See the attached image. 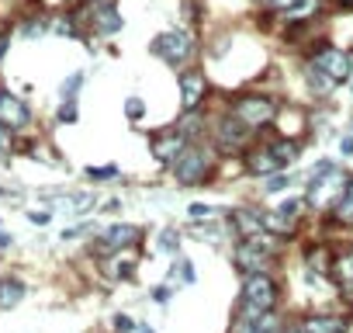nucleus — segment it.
Masks as SVG:
<instances>
[{
    "label": "nucleus",
    "mask_w": 353,
    "mask_h": 333,
    "mask_svg": "<svg viewBox=\"0 0 353 333\" xmlns=\"http://www.w3.org/2000/svg\"><path fill=\"white\" fill-rule=\"evenodd\" d=\"M346 188H350V178L339 171V166L322 163L319 171H315V181L308 184L305 202H308L312 209H329V205H339V202H343Z\"/></svg>",
    "instance_id": "nucleus-1"
},
{
    "label": "nucleus",
    "mask_w": 353,
    "mask_h": 333,
    "mask_svg": "<svg viewBox=\"0 0 353 333\" xmlns=\"http://www.w3.org/2000/svg\"><path fill=\"white\" fill-rule=\"evenodd\" d=\"M173 174H176V181L181 184H205L208 181V174H212V160H208V153L205 149H198V146H188L181 156H176V163H173Z\"/></svg>",
    "instance_id": "nucleus-2"
},
{
    "label": "nucleus",
    "mask_w": 353,
    "mask_h": 333,
    "mask_svg": "<svg viewBox=\"0 0 353 333\" xmlns=\"http://www.w3.org/2000/svg\"><path fill=\"white\" fill-rule=\"evenodd\" d=\"M152 53H156L163 63H170V66H181V63L191 59V53H194V39H191L188 32H163V35H156Z\"/></svg>",
    "instance_id": "nucleus-3"
},
{
    "label": "nucleus",
    "mask_w": 353,
    "mask_h": 333,
    "mask_svg": "<svg viewBox=\"0 0 353 333\" xmlns=\"http://www.w3.org/2000/svg\"><path fill=\"white\" fill-rule=\"evenodd\" d=\"M232 115H236L243 125H250V129H260V125H270V122H277L281 108H277L270 97H239V101L232 104Z\"/></svg>",
    "instance_id": "nucleus-4"
},
{
    "label": "nucleus",
    "mask_w": 353,
    "mask_h": 333,
    "mask_svg": "<svg viewBox=\"0 0 353 333\" xmlns=\"http://www.w3.org/2000/svg\"><path fill=\"white\" fill-rule=\"evenodd\" d=\"M277 302V281L270 274H246L243 281V305L256 312H270Z\"/></svg>",
    "instance_id": "nucleus-5"
},
{
    "label": "nucleus",
    "mask_w": 353,
    "mask_h": 333,
    "mask_svg": "<svg viewBox=\"0 0 353 333\" xmlns=\"http://www.w3.org/2000/svg\"><path fill=\"white\" fill-rule=\"evenodd\" d=\"M325 77H332L336 84H346L353 73H350V66H353V59L343 53V49H332V46H325V49H319V56L312 59Z\"/></svg>",
    "instance_id": "nucleus-6"
},
{
    "label": "nucleus",
    "mask_w": 353,
    "mask_h": 333,
    "mask_svg": "<svg viewBox=\"0 0 353 333\" xmlns=\"http://www.w3.org/2000/svg\"><path fill=\"white\" fill-rule=\"evenodd\" d=\"M250 135H253V132H250V125H243L236 115L222 118V122H219V129H215L219 149H225V153H239V149H246Z\"/></svg>",
    "instance_id": "nucleus-7"
},
{
    "label": "nucleus",
    "mask_w": 353,
    "mask_h": 333,
    "mask_svg": "<svg viewBox=\"0 0 353 333\" xmlns=\"http://www.w3.org/2000/svg\"><path fill=\"white\" fill-rule=\"evenodd\" d=\"M139 236H142V229H139V226L118 222V226H111V229H104V233H101L97 250H101V254H121V250H128L132 243H139Z\"/></svg>",
    "instance_id": "nucleus-8"
},
{
    "label": "nucleus",
    "mask_w": 353,
    "mask_h": 333,
    "mask_svg": "<svg viewBox=\"0 0 353 333\" xmlns=\"http://www.w3.org/2000/svg\"><path fill=\"white\" fill-rule=\"evenodd\" d=\"M270 260H274V254H267L263 247H256V243H239L236 247V264L243 267V271H250V274H267V267H270Z\"/></svg>",
    "instance_id": "nucleus-9"
},
{
    "label": "nucleus",
    "mask_w": 353,
    "mask_h": 333,
    "mask_svg": "<svg viewBox=\"0 0 353 333\" xmlns=\"http://www.w3.org/2000/svg\"><path fill=\"white\" fill-rule=\"evenodd\" d=\"M184 149H188V135H184L181 129H173V132L152 139V156H156L159 163H176V156H181Z\"/></svg>",
    "instance_id": "nucleus-10"
},
{
    "label": "nucleus",
    "mask_w": 353,
    "mask_h": 333,
    "mask_svg": "<svg viewBox=\"0 0 353 333\" xmlns=\"http://www.w3.org/2000/svg\"><path fill=\"white\" fill-rule=\"evenodd\" d=\"M28 118H32V111H28V104L21 97L0 94V125H4V129H25Z\"/></svg>",
    "instance_id": "nucleus-11"
},
{
    "label": "nucleus",
    "mask_w": 353,
    "mask_h": 333,
    "mask_svg": "<svg viewBox=\"0 0 353 333\" xmlns=\"http://www.w3.org/2000/svg\"><path fill=\"white\" fill-rule=\"evenodd\" d=\"M246 171L256 174V178H274V174L284 171V163L277 160V153H274L270 146H263V149H256V153L246 156Z\"/></svg>",
    "instance_id": "nucleus-12"
},
{
    "label": "nucleus",
    "mask_w": 353,
    "mask_h": 333,
    "mask_svg": "<svg viewBox=\"0 0 353 333\" xmlns=\"http://www.w3.org/2000/svg\"><path fill=\"white\" fill-rule=\"evenodd\" d=\"M205 94H208V84H205L201 73H184L181 77V104H184V111H198Z\"/></svg>",
    "instance_id": "nucleus-13"
},
{
    "label": "nucleus",
    "mask_w": 353,
    "mask_h": 333,
    "mask_svg": "<svg viewBox=\"0 0 353 333\" xmlns=\"http://www.w3.org/2000/svg\"><path fill=\"white\" fill-rule=\"evenodd\" d=\"M90 25H94V32L97 35H114L118 28H121V15L114 11V8H108V4H94L90 8Z\"/></svg>",
    "instance_id": "nucleus-14"
},
{
    "label": "nucleus",
    "mask_w": 353,
    "mask_h": 333,
    "mask_svg": "<svg viewBox=\"0 0 353 333\" xmlns=\"http://www.w3.org/2000/svg\"><path fill=\"white\" fill-rule=\"evenodd\" d=\"M232 226H236V233H239L243 240H256V236H263V233H267L263 219H260L256 212H246V209H239V212L232 216Z\"/></svg>",
    "instance_id": "nucleus-15"
},
{
    "label": "nucleus",
    "mask_w": 353,
    "mask_h": 333,
    "mask_svg": "<svg viewBox=\"0 0 353 333\" xmlns=\"http://www.w3.org/2000/svg\"><path fill=\"white\" fill-rule=\"evenodd\" d=\"M301 330L305 333H346V319L343 316H308Z\"/></svg>",
    "instance_id": "nucleus-16"
},
{
    "label": "nucleus",
    "mask_w": 353,
    "mask_h": 333,
    "mask_svg": "<svg viewBox=\"0 0 353 333\" xmlns=\"http://www.w3.org/2000/svg\"><path fill=\"white\" fill-rule=\"evenodd\" d=\"M135 260H139V257H135L132 250H121L114 260H108V274H111V278H132Z\"/></svg>",
    "instance_id": "nucleus-17"
},
{
    "label": "nucleus",
    "mask_w": 353,
    "mask_h": 333,
    "mask_svg": "<svg viewBox=\"0 0 353 333\" xmlns=\"http://www.w3.org/2000/svg\"><path fill=\"white\" fill-rule=\"evenodd\" d=\"M25 298V285L21 281H0V309H11Z\"/></svg>",
    "instance_id": "nucleus-18"
},
{
    "label": "nucleus",
    "mask_w": 353,
    "mask_h": 333,
    "mask_svg": "<svg viewBox=\"0 0 353 333\" xmlns=\"http://www.w3.org/2000/svg\"><path fill=\"white\" fill-rule=\"evenodd\" d=\"M308 87H312L315 94H329V91H332V87H339V84H336L332 77H325V73L312 63V66H308Z\"/></svg>",
    "instance_id": "nucleus-19"
},
{
    "label": "nucleus",
    "mask_w": 353,
    "mask_h": 333,
    "mask_svg": "<svg viewBox=\"0 0 353 333\" xmlns=\"http://www.w3.org/2000/svg\"><path fill=\"white\" fill-rule=\"evenodd\" d=\"M305 260H308V267L319 271V274L329 271V250H325V247H308V250H305Z\"/></svg>",
    "instance_id": "nucleus-20"
},
{
    "label": "nucleus",
    "mask_w": 353,
    "mask_h": 333,
    "mask_svg": "<svg viewBox=\"0 0 353 333\" xmlns=\"http://www.w3.org/2000/svg\"><path fill=\"white\" fill-rule=\"evenodd\" d=\"M270 149L277 153V160H281L284 166L298 156V142H294V139H288V135H284V139H277V142H270Z\"/></svg>",
    "instance_id": "nucleus-21"
},
{
    "label": "nucleus",
    "mask_w": 353,
    "mask_h": 333,
    "mask_svg": "<svg viewBox=\"0 0 353 333\" xmlns=\"http://www.w3.org/2000/svg\"><path fill=\"white\" fill-rule=\"evenodd\" d=\"M336 216H339V222H353V181H350V188H346L343 202L336 205Z\"/></svg>",
    "instance_id": "nucleus-22"
},
{
    "label": "nucleus",
    "mask_w": 353,
    "mask_h": 333,
    "mask_svg": "<svg viewBox=\"0 0 353 333\" xmlns=\"http://www.w3.org/2000/svg\"><path fill=\"white\" fill-rule=\"evenodd\" d=\"M163 254H176V250H181V236H176L173 229H163L159 233V243H156Z\"/></svg>",
    "instance_id": "nucleus-23"
},
{
    "label": "nucleus",
    "mask_w": 353,
    "mask_h": 333,
    "mask_svg": "<svg viewBox=\"0 0 353 333\" xmlns=\"http://www.w3.org/2000/svg\"><path fill=\"white\" fill-rule=\"evenodd\" d=\"M188 216H191L194 222H212L219 212H215L212 205H191V209H188Z\"/></svg>",
    "instance_id": "nucleus-24"
},
{
    "label": "nucleus",
    "mask_w": 353,
    "mask_h": 333,
    "mask_svg": "<svg viewBox=\"0 0 353 333\" xmlns=\"http://www.w3.org/2000/svg\"><path fill=\"white\" fill-rule=\"evenodd\" d=\"M125 115H128L132 122H139V118L145 115V104H142V97H128V101H125Z\"/></svg>",
    "instance_id": "nucleus-25"
},
{
    "label": "nucleus",
    "mask_w": 353,
    "mask_h": 333,
    "mask_svg": "<svg viewBox=\"0 0 353 333\" xmlns=\"http://www.w3.org/2000/svg\"><path fill=\"white\" fill-rule=\"evenodd\" d=\"M80 87H83V73H73V77L63 84V97H66V101H73V94H77Z\"/></svg>",
    "instance_id": "nucleus-26"
},
{
    "label": "nucleus",
    "mask_w": 353,
    "mask_h": 333,
    "mask_svg": "<svg viewBox=\"0 0 353 333\" xmlns=\"http://www.w3.org/2000/svg\"><path fill=\"white\" fill-rule=\"evenodd\" d=\"M11 146H14V142H11V132H8L4 125H0V163H4V160L11 156Z\"/></svg>",
    "instance_id": "nucleus-27"
},
{
    "label": "nucleus",
    "mask_w": 353,
    "mask_h": 333,
    "mask_svg": "<svg viewBox=\"0 0 353 333\" xmlns=\"http://www.w3.org/2000/svg\"><path fill=\"white\" fill-rule=\"evenodd\" d=\"M176 271H181V278H184L188 285H194L198 274H194V264H191V260H181V264H176Z\"/></svg>",
    "instance_id": "nucleus-28"
},
{
    "label": "nucleus",
    "mask_w": 353,
    "mask_h": 333,
    "mask_svg": "<svg viewBox=\"0 0 353 333\" xmlns=\"http://www.w3.org/2000/svg\"><path fill=\"white\" fill-rule=\"evenodd\" d=\"M114 330H118V333H135L139 326H135L128 316H114Z\"/></svg>",
    "instance_id": "nucleus-29"
},
{
    "label": "nucleus",
    "mask_w": 353,
    "mask_h": 333,
    "mask_svg": "<svg viewBox=\"0 0 353 333\" xmlns=\"http://www.w3.org/2000/svg\"><path fill=\"white\" fill-rule=\"evenodd\" d=\"M284 188H288V178H284V174H274V178L267 181V191H270V195H274V191H284Z\"/></svg>",
    "instance_id": "nucleus-30"
},
{
    "label": "nucleus",
    "mask_w": 353,
    "mask_h": 333,
    "mask_svg": "<svg viewBox=\"0 0 353 333\" xmlns=\"http://www.w3.org/2000/svg\"><path fill=\"white\" fill-rule=\"evenodd\" d=\"M59 118H63V122H77V108H73V101H66V104H63Z\"/></svg>",
    "instance_id": "nucleus-31"
},
{
    "label": "nucleus",
    "mask_w": 353,
    "mask_h": 333,
    "mask_svg": "<svg viewBox=\"0 0 353 333\" xmlns=\"http://www.w3.org/2000/svg\"><path fill=\"white\" fill-rule=\"evenodd\" d=\"M152 302L166 305V302H170V288H163V285H159V288H152Z\"/></svg>",
    "instance_id": "nucleus-32"
},
{
    "label": "nucleus",
    "mask_w": 353,
    "mask_h": 333,
    "mask_svg": "<svg viewBox=\"0 0 353 333\" xmlns=\"http://www.w3.org/2000/svg\"><path fill=\"white\" fill-rule=\"evenodd\" d=\"M42 32H46V25H42V21H32V25H25V35H28V39H35V35H42Z\"/></svg>",
    "instance_id": "nucleus-33"
},
{
    "label": "nucleus",
    "mask_w": 353,
    "mask_h": 333,
    "mask_svg": "<svg viewBox=\"0 0 353 333\" xmlns=\"http://www.w3.org/2000/svg\"><path fill=\"white\" fill-rule=\"evenodd\" d=\"M70 21H73V18H63V21L56 25V32H59V35H77V28H73Z\"/></svg>",
    "instance_id": "nucleus-34"
},
{
    "label": "nucleus",
    "mask_w": 353,
    "mask_h": 333,
    "mask_svg": "<svg viewBox=\"0 0 353 333\" xmlns=\"http://www.w3.org/2000/svg\"><path fill=\"white\" fill-rule=\"evenodd\" d=\"M118 171L114 166H97V171H90V178H114Z\"/></svg>",
    "instance_id": "nucleus-35"
},
{
    "label": "nucleus",
    "mask_w": 353,
    "mask_h": 333,
    "mask_svg": "<svg viewBox=\"0 0 353 333\" xmlns=\"http://www.w3.org/2000/svg\"><path fill=\"white\" fill-rule=\"evenodd\" d=\"M28 219H32L35 226H49V219H52V216H49V212H32Z\"/></svg>",
    "instance_id": "nucleus-36"
},
{
    "label": "nucleus",
    "mask_w": 353,
    "mask_h": 333,
    "mask_svg": "<svg viewBox=\"0 0 353 333\" xmlns=\"http://www.w3.org/2000/svg\"><path fill=\"white\" fill-rule=\"evenodd\" d=\"M294 4H301V0H274V8H277V11H291Z\"/></svg>",
    "instance_id": "nucleus-37"
},
{
    "label": "nucleus",
    "mask_w": 353,
    "mask_h": 333,
    "mask_svg": "<svg viewBox=\"0 0 353 333\" xmlns=\"http://www.w3.org/2000/svg\"><path fill=\"white\" fill-rule=\"evenodd\" d=\"M343 153H346V156L353 153V135H346V139H343Z\"/></svg>",
    "instance_id": "nucleus-38"
},
{
    "label": "nucleus",
    "mask_w": 353,
    "mask_h": 333,
    "mask_svg": "<svg viewBox=\"0 0 353 333\" xmlns=\"http://www.w3.org/2000/svg\"><path fill=\"white\" fill-rule=\"evenodd\" d=\"M11 243H14V240H11V236H8V233H0V250H8V247H11Z\"/></svg>",
    "instance_id": "nucleus-39"
},
{
    "label": "nucleus",
    "mask_w": 353,
    "mask_h": 333,
    "mask_svg": "<svg viewBox=\"0 0 353 333\" xmlns=\"http://www.w3.org/2000/svg\"><path fill=\"white\" fill-rule=\"evenodd\" d=\"M343 292H346V298L353 302V281H346V285H343Z\"/></svg>",
    "instance_id": "nucleus-40"
},
{
    "label": "nucleus",
    "mask_w": 353,
    "mask_h": 333,
    "mask_svg": "<svg viewBox=\"0 0 353 333\" xmlns=\"http://www.w3.org/2000/svg\"><path fill=\"white\" fill-rule=\"evenodd\" d=\"M4 49H8V39H4V35H0V59H4Z\"/></svg>",
    "instance_id": "nucleus-41"
},
{
    "label": "nucleus",
    "mask_w": 353,
    "mask_h": 333,
    "mask_svg": "<svg viewBox=\"0 0 353 333\" xmlns=\"http://www.w3.org/2000/svg\"><path fill=\"white\" fill-rule=\"evenodd\" d=\"M135 333H152V326H145V323H139V330Z\"/></svg>",
    "instance_id": "nucleus-42"
},
{
    "label": "nucleus",
    "mask_w": 353,
    "mask_h": 333,
    "mask_svg": "<svg viewBox=\"0 0 353 333\" xmlns=\"http://www.w3.org/2000/svg\"><path fill=\"white\" fill-rule=\"evenodd\" d=\"M284 333H305V330H301V326H294V330H284Z\"/></svg>",
    "instance_id": "nucleus-43"
},
{
    "label": "nucleus",
    "mask_w": 353,
    "mask_h": 333,
    "mask_svg": "<svg viewBox=\"0 0 353 333\" xmlns=\"http://www.w3.org/2000/svg\"><path fill=\"white\" fill-rule=\"evenodd\" d=\"M350 87H353V77H350Z\"/></svg>",
    "instance_id": "nucleus-44"
},
{
    "label": "nucleus",
    "mask_w": 353,
    "mask_h": 333,
    "mask_svg": "<svg viewBox=\"0 0 353 333\" xmlns=\"http://www.w3.org/2000/svg\"><path fill=\"white\" fill-rule=\"evenodd\" d=\"M63 4H70V0H63Z\"/></svg>",
    "instance_id": "nucleus-45"
},
{
    "label": "nucleus",
    "mask_w": 353,
    "mask_h": 333,
    "mask_svg": "<svg viewBox=\"0 0 353 333\" xmlns=\"http://www.w3.org/2000/svg\"><path fill=\"white\" fill-rule=\"evenodd\" d=\"M0 94H4V91H0Z\"/></svg>",
    "instance_id": "nucleus-46"
}]
</instances>
